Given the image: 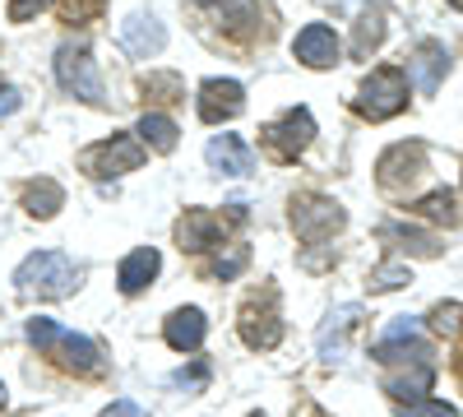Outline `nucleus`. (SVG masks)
Wrapping results in <instances>:
<instances>
[{
    "label": "nucleus",
    "instance_id": "nucleus-36",
    "mask_svg": "<svg viewBox=\"0 0 463 417\" xmlns=\"http://www.w3.org/2000/svg\"><path fill=\"white\" fill-rule=\"evenodd\" d=\"M454 375H458V381H463V353L454 357Z\"/></svg>",
    "mask_w": 463,
    "mask_h": 417
},
{
    "label": "nucleus",
    "instance_id": "nucleus-9",
    "mask_svg": "<svg viewBox=\"0 0 463 417\" xmlns=\"http://www.w3.org/2000/svg\"><path fill=\"white\" fill-rule=\"evenodd\" d=\"M431 357V344L421 338V325L412 316H399L390 329H384V338L375 344V362L394 366V362H427Z\"/></svg>",
    "mask_w": 463,
    "mask_h": 417
},
{
    "label": "nucleus",
    "instance_id": "nucleus-12",
    "mask_svg": "<svg viewBox=\"0 0 463 417\" xmlns=\"http://www.w3.org/2000/svg\"><path fill=\"white\" fill-rule=\"evenodd\" d=\"M241 338H246V348H279V338H283V320H279V311H274V297L264 301H246L241 307Z\"/></svg>",
    "mask_w": 463,
    "mask_h": 417
},
{
    "label": "nucleus",
    "instance_id": "nucleus-27",
    "mask_svg": "<svg viewBox=\"0 0 463 417\" xmlns=\"http://www.w3.org/2000/svg\"><path fill=\"white\" fill-rule=\"evenodd\" d=\"M380 37H384V19H380V10H371V14L362 19V28H357L353 52H357V56H371V52L380 47Z\"/></svg>",
    "mask_w": 463,
    "mask_h": 417
},
{
    "label": "nucleus",
    "instance_id": "nucleus-11",
    "mask_svg": "<svg viewBox=\"0 0 463 417\" xmlns=\"http://www.w3.org/2000/svg\"><path fill=\"white\" fill-rule=\"evenodd\" d=\"M241 107H246V89L237 80H204L200 84V121L204 126L232 121Z\"/></svg>",
    "mask_w": 463,
    "mask_h": 417
},
{
    "label": "nucleus",
    "instance_id": "nucleus-7",
    "mask_svg": "<svg viewBox=\"0 0 463 417\" xmlns=\"http://www.w3.org/2000/svg\"><path fill=\"white\" fill-rule=\"evenodd\" d=\"M292 227H297V237L301 242H325V237H334L338 227H343V209H338V200H329V195H297L292 200Z\"/></svg>",
    "mask_w": 463,
    "mask_h": 417
},
{
    "label": "nucleus",
    "instance_id": "nucleus-10",
    "mask_svg": "<svg viewBox=\"0 0 463 417\" xmlns=\"http://www.w3.org/2000/svg\"><path fill=\"white\" fill-rule=\"evenodd\" d=\"M241 213H232V218H218V213H209V209H185V218L176 223V242H181V251H209V246H218L222 237H227V227L237 223Z\"/></svg>",
    "mask_w": 463,
    "mask_h": 417
},
{
    "label": "nucleus",
    "instance_id": "nucleus-17",
    "mask_svg": "<svg viewBox=\"0 0 463 417\" xmlns=\"http://www.w3.org/2000/svg\"><path fill=\"white\" fill-rule=\"evenodd\" d=\"M158 270H163V255L153 251V246H139V251H130V255L121 260V270H116V283H121L126 297H135V292H144L153 279H158Z\"/></svg>",
    "mask_w": 463,
    "mask_h": 417
},
{
    "label": "nucleus",
    "instance_id": "nucleus-29",
    "mask_svg": "<svg viewBox=\"0 0 463 417\" xmlns=\"http://www.w3.org/2000/svg\"><path fill=\"white\" fill-rule=\"evenodd\" d=\"M403 283H408V270H403V264H394V260H390V264H380V270L366 279L371 292H394V288H403Z\"/></svg>",
    "mask_w": 463,
    "mask_h": 417
},
{
    "label": "nucleus",
    "instance_id": "nucleus-15",
    "mask_svg": "<svg viewBox=\"0 0 463 417\" xmlns=\"http://www.w3.org/2000/svg\"><path fill=\"white\" fill-rule=\"evenodd\" d=\"M121 47H126L135 61H148V56H158V52L167 47V33H163V24L153 19V14H130V19L121 24Z\"/></svg>",
    "mask_w": 463,
    "mask_h": 417
},
{
    "label": "nucleus",
    "instance_id": "nucleus-6",
    "mask_svg": "<svg viewBox=\"0 0 463 417\" xmlns=\"http://www.w3.org/2000/svg\"><path fill=\"white\" fill-rule=\"evenodd\" d=\"M56 80L70 98L80 102H102V74H98V61L89 56V47H61L56 52Z\"/></svg>",
    "mask_w": 463,
    "mask_h": 417
},
{
    "label": "nucleus",
    "instance_id": "nucleus-39",
    "mask_svg": "<svg viewBox=\"0 0 463 417\" xmlns=\"http://www.w3.org/2000/svg\"><path fill=\"white\" fill-rule=\"evenodd\" d=\"M200 5H218V0H200Z\"/></svg>",
    "mask_w": 463,
    "mask_h": 417
},
{
    "label": "nucleus",
    "instance_id": "nucleus-1",
    "mask_svg": "<svg viewBox=\"0 0 463 417\" xmlns=\"http://www.w3.org/2000/svg\"><path fill=\"white\" fill-rule=\"evenodd\" d=\"M28 344H33L37 353H47L56 366H65V371H80V375H93V371L102 366V357H98V344H93V338H84V334H70L65 325H56V320H47V316L28 320Z\"/></svg>",
    "mask_w": 463,
    "mask_h": 417
},
{
    "label": "nucleus",
    "instance_id": "nucleus-34",
    "mask_svg": "<svg viewBox=\"0 0 463 417\" xmlns=\"http://www.w3.org/2000/svg\"><path fill=\"white\" fill-rule=\"evenodd\" d=\"M98 417H144V408L139 403H130V399H116L111 408H102Z\"/></svg>",
    "mask_w": 463,
    "mask_h": 417
},
{
    "label": "nucleus",
    "instance_id": "nucleus-8",
    "mask_svg": "<svg viewBox=\"0 0 463 417\" xmlns=\"http://www.w3.org/2000/svg\"><path fill=\"white\" fill-rule=\"evenodd\" d=\"M421 172H427V144H421V139L394 144V148H384V154H380V185L390 195L408 191Z\"/></svg>",
    "mask_w": 463,
    "mask_h": 417
},
{
    "label": "nucleus",
    "instance_id": "nucleus-19",
    "mask_svg": "<svg viewBox=\"0 0 463 417\" xmlns=\"http://www.w3.org/2000/svg\"><path fill=\"white\" fill-rule=\"evenodd\" d=\"M357 320H362V307H338L325 320V329H320V357L325 362H338L343 357V338H347V329H353Z\"/></svg>",
    "mask_w": 463,
    "mask_h": 417
},
{
    "label": "nucleus",
    "instance_id": "nucleus-33",
    "mask_svg": "<svg viewBox=\"0 0 463 417\" xmlns=\"http://www.w3.org/2000/svg\"><path fill=\"white\" fill-rule=\"evenodd\" d=\"M43 5H47V0H10V19H14V24H28Z\"/></svg>",
    "mask_w": 463,
    "mask_h": 417
},
{
    "label": "nucleus",
    "instance_id": "nucleus-37",
    "mask_svg": "<svg viewBox=\"0 0 463 417\" xmlns=\"http://www.w3.org/2000/svg\"><path fill=\"white\" fill-rule=\"evenodd\" d=\"M449 5H454V10H458V14H463V0H449Z\"/></svg>",
    "mask_w": 463,
    "mask_h": 417
},
{
    "label": "nucleus",
    "instance_id": "nucleus-5",
    "mask_svg": "<svg viewBox=\"0 0 463 417\" xmlns=\"http://www.w3.org/2000/svg\"><path fill=\"white\" fill-rule=\"evenodd\" d=\"M311 139H316V117L306 107H292L274 126H264V144L279 163H297L306 148H311Z\"/></svg>",
    "mask_w": 463,
    "mask_h": 417
},
{
    "label": "nucleus",
    "instance_id": "nucleus-14",
    "mask_svg": "<svg viewBox=\"0 0 463 417\" xmlns=\"http://www.w3.org/2000/svg\"><path fill=\"white\" fill-rule=\"evenodd\" d=\"M292 56H297L301 65H311V70H329V65L338 61V37H334V28L306 24V28L297 33V43H292Z\"/></svg>",
    "mask_w": 463,
    "mask_h": 417
},
{
    "label": "nucleus",
    "instance_id": "nucleus-16",
    "mask_svg": "<svg viewBox=\"0 0 463 417\" xmlns=\"http://www.w3.org/2000/svg\"><path fill=\"white\" fill-rule=\"evenodd\" d=\"M408 70H412L417 93H427V98H431V93L445 84V74H449V52H445V43H421V47L412 52Z\"/></svg>",
    "mask_w": 463,
    "mask_h": 417
},
{
    "label": "nucleus",
    "instance_id": "nucleus-38",
    "mask_svg": "<svg viewBox=\"0 0 463 417\" xmlns=\"http://www.w3.org/2000/svg\"><path fill=\"white\" fill-rule=\"evenodd\" d=\"M0 408H5V385H0Z\"/></svg>",
    "mask_w": 463,
    "mask_h": 417
},
{
    "label": "nucleus",
    "instance_id": "nucleus-18",
    "mask_svg": "<svg viewBox=\"0 0 463 417\" xmlns=\"http://www.w3.org/2000/svg\"><path fill=\"white\" fill-rule=\"evenodd\" d=\"M163 334H167V344H172L176 353H195V348L204 344V334H209V320H204L200 307H181V311L167 316Z\"/></svg>",
    "mask_w": 463,
    "mask_h": 417
},
{
    "label": "nucleus",
    "instance_id": "nucleus-20",
    "mask_svg": "<svg viewBox=\"0 0 463 417\" xmlns=\"http://www.w3.org/2000/svg\"><path fill=\"white\" fill-rule=\"evenodd\" d=\"M135 135L144 139V148H153V154H172L181 130H176V121H172V117H163V111H144L139 126H135Z\"/></svg>",
    "mask_w": 463,
    "mask_h": 417
},
{
    "label": "nucleus",
    "instance_id": "nucleus-32",
    "mask_svg": "<svg viewBox=\"0 0 463 417\" xmlns=\"http://www.w3.org/2000/svg\"><path fill=\"white\" fill-rule=\"evenodd\" d=\"M204 381H209V366L204 362H195L190 371H176L172 375V385H181V390H204Z\"/></svg>",
    "mask_w": 463,
    "mask_h": 417
},
{
    "label": "nucleus",
    "instance_id": "nucleus-35",
    "mask_svg": "<svg viewBox=\"0 0 463 417\" xmlns=\"http://www.w3.org/2000/svg\"><path fill=\"white\" fill-rule=\"evenodd\" d=\"M14 111H19V89L0 84V117H14Z\"/></svg>",
    "mask_w": 463,
    "mask_h": 417
},
{
    "label": "nucleus",
    "instance_id": "nucleus-28",
    "mask_svg": "<svg viewBox=\"0 0 463 417\" xmlns=\"http://www.w3.org/2000/svg\"><path fill=\"white\" fill-rule=\"evenodd\" d=\"M394 412H399V417H458V408H449V403H440V399H408V403H399Z\"/></svg>",
    "mask_w": 463,
    "mask_h": 417
},
{
    "label": "nucleus",
    "instance_id": "nucleus-2",
    "mask_svg": "<svg viewBox=\"0 0 463 417\" xmlns=\"http://www.w3.org/2000/svg\"><path fill=\"white\" fill-rule=\"evenodd\" d=\"M14 283H19V292L61 301V297L74 292V283H80V270H74L70 255H61V251H37V255H28L19 270H14Z\"/></svg>",
    "mask_w": 463,
    "mask_h": 417
},
{
    "label": "nucleus",
    "instance_id": "nucleus-13",
    "mask_svg": "<svg viewBox=\"0 0 463 417\" xmlns=\"http://www.w3.org/2000/svg\"><path fill=\"white\" fill-rule=\"evenodd\" d=\"M204 158L218 176H250V167H255V154L241 135H213L204 144Z\"/></svg>",
    "mask_w": 463,
    "mask_h": 417
},
{
    "label": "nucleus",
    "instance_id": "nucleus-4",
    "mask_svg": "<svg viewBox=\"0 0 463 417\" xmlns=\"http://www.w3.org/2000/svg\"><path fill=\"white\" fill-rule=\"evenodd\" d=\"M144 158H148V148H144V139H139V135H111V139H102V144L84 148L80 167H84L89 176H98V181H116V176L135 172Z\"/></svg>",
    "mask_w": 463,
    "mask_h": 417
},
{
    "label": "nucleus",
    "instance_id": "nucleus-24",
    "mask_svg": "<svg viewBox=\"0 0 463 417\" xmlns=\"http://www.w3.org/2000/svg\"><path fill=\"white\" fill-rule=\"evenodd\" d=\"M431 375H436V371H431V362H421V366H417L412 375H390V381H384V390H390V394H394V399L403 403L408 394H427Z\"/></svg>",
    "mask_w": 463,
    "mask_h": 417
},
{
    "label": "nucleus",
    "instance_id": "nucleus-30",
    "mask_svg": "<svg viewBox=\"0 0 463 417\" xmlns=\"http://www.w3.org/2000/svg\"><path fill=\"white\" fill-rule=\"evenodd\" d=\"M431 329L436 334H458L463 329V301H445V307L431 311Z\"/></svg>",
    "mask_w": 463,
    "mask_h": 417
},
{
    "label": "nucleus",
    "instance_id": "nucleus-40",
    "mask_svg": "<svg viewBox=\"0 0 463 417\" xmlns=\"http://www.w3.org/2000/svg\"><path fill=\"white\" fill-rule=\"evenodd\" d=\"M250 417H264V412H250Z\"/></svg>",
    "mask_w": 463,
    "mask_h": 417
},
{
    "label": "nucleus",
    "instance_id": "nucleus-22",
    "mask_svg": "<svg viewBox=\"0 0 463 417\" xmlns=\"http://www.w3.org/2000/svg\"><path fill=\"white\" fill-rule=\"evenodd\" d=\"M412 213H417V218H431V223H445V227H458V218H463L454 191H431L427 200L412 204Z\"/></svg>",
    "mask_w": 463,
    "mask_h": 417
},
{
    "label": "nucleus",
    "instance_id": "nucleus-3",
    "mask_svg": "<svg viewBox=\"0 0 463 417\" xmlns=\"http://www.w3.org/2000/svg\"><path fill=\"white\" fill-rule=\"evenodd\" d=\"M353 107H357V117H366V121L399 117V111L408 107V74L394 70V65H380L371 80L362 84V93L353 98Z\"/></svg>",
    "mask_w": 463,
    "mask_h": 417
},
{
    "label": "nucleus",
    "instance_id": "nucleus-31",
    "mask_svg": "<svg viewBox=\"0 0 463 417\" xmlns=\"http://www.w3.org/2000/svg\"><path fill=\"white\" fill-rule=\"evenodd\" d=\"M246 260H250V246H227V255H218V264H213V274L218 279H237L246 270Z\"/></svg>",
    "mask_w": 463,
    "mask_h": 417
},
{
    "label": "nucleus",
    "instance_id": "nucleus-23",
    "mask_svg": "<svg viewBox=\"0 0 463 417\" xmlns=\"http://www.w3.org/2000/svg\"><path fill=\"white\" fill-rule=\"evenodd\" d=\"M380 237L384 242H403L412 255H436V237L431 232H417V227H403V223H390V227H380Z\"/></svg>",
    "mask_w": 463,
    "mask_h": 417
},
{
    "label": "nucleus",
    "instance_id": "nucleus-21",
    "mask_svg": "<svg viewBox=\"0 0 463 417\" xmlns=\"http://www.w3.org/2000/svg\"><path fill=\"white\" fill-rule=\"evenodd\" d=\"M65 204V191H61V185L56 181H28L24 185V209L33 213V218H56V209Z\"/></svg>",
    "mask_w": 463,
    "mask_h": 417
},
{
    "label": "nucleus",
    "instance_id": "nucleus-25",
    "mask_svg": "<svg viewBox=\"0 0 463 417\" xmlns=\"http://www.w3.org/2000/svg\"><path fill=\"white\" fill-rule=\"evenodd\" d=\"M139 89H144V98H153V102H176V98L185 93L176 74H144Z\"/></svg>",
    "mask_w": 463,
    "mask_h": 417
},
{
    "label": "nucleus",
    "instance_id": "nucleus-26",
    "mask_svg": "<svg viewBox=\"0 0 463 417\" xmlns=\"http://www.w3.org/2000/svg\"><path fill=\"white\" fill-rule=\"evenodd\" d=\"M107 10V0H56V14L61 24H89Z\"/></svg>",
    "mask_w": 463,
    "mask_h": 417
}]
</instances>
